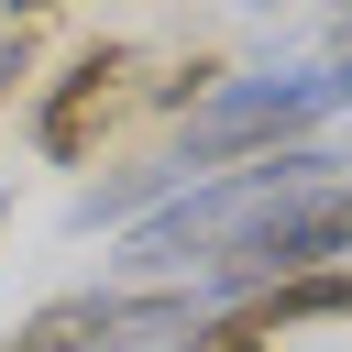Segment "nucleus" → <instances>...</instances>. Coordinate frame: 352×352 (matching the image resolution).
Returning a JSON list of instances; mask_svg holds the SVG:
<instances>
[{
	"mask_svg": "<svg viewBox=\"0 0 352 352\" xmlns=\"http://www.w3.org/2000/svg\"><path fill=\"white\" fill-rule=\"evenodd\" d=\"M0 220H11V209H0Z\"/></svg>",
	"mask_w": 352,
	"mask_h": 352,
	"instance_id": "nucleus-7",
	"label": "nucleus"
},
{
	"mask_svg": "<svg viewBox=\"0 0 352 352\" xmlns=\"http://www.w3.org/2000/svg\"><path fill=\"white\" fill-rule=\"evenodd\" d=\"M341 77H352V66H341V55H319V66H297V77H242V88H209L165 154H176L187 176H220V165H242V154L319 143V132L341 121Z\"/></svg>",
	"mask_w": 352,
	"mask_h": 352,
	"instance_id": "nucleus-1",
	"label": "nucleus"
},
{
	"mask_svg": "<svg viewBox=\"0 0 352 352\" xmlns=\"http://www.w3.org/2000/svg\"><path fill=\"white\" fill-rule=\"evenodd\" d=\"M319 11H341V0H319Z\"/></svg>",
	"mask_w": 352,
	"mask_h": 352,
	"instance_id": "nucleus-6",
	"label": "nucleus"
},
{
	"mask_svg": "<svg viewBox=\"0 0 352 352\" xmlns=\"http://www.w3.org/2000/svg\"><path fill=\"white\" fill-rule=\"evenodd\" d=\"M0 352H99V297H44Z\"/></svg>",
	"mask_w": 352,
	"mask_h": 352,
	"instance_id": "nucleus-3",
	"label": "nucleus"
},
{
	"mask_svg": "<svg viewBox=\"0 0 352 352\" xmlns=\"http://www.w3.org/2000/svg\"><path fill=\"white\" fill-rule=\"evenodd\" d=\"M0 11H11V33H22V22H33V11H55V0H0Z\"/></svg>",
	"mask_w": 352,
	"mask_h": 352,
	"instance_id": "nucleus-5",
	"label": "nucleus"
},
{
	"mask_svg": "<svg viewBox=\"0 0 352 352\" xmlns=\"http://www.w3.org/2000/svg\"><path fill=\"white\" fill-rule=\"evenodd\" d=\"M121 110H132V44H88V55H77V66L33 99V143H44L55 165H77V154H88Z\"/></svg>",
	"mask_w": 352,
	"mask_h": 352,
	"instance_id": "nucleus-2",
	"label": "nucleus"
},
{
	"mask_svg": "<svg viewBox=\"0 0 352 352\" xmlns=\"http://www.w3.org/2000/svg\"><path fill=\"white\" fill-rule=\"evenodd\" d=\"M11 77H33V44L22 33H0V99H11Z\"/></svg>",
	"mask_w": 352,
	"mask_h": 352,
	"instance_id": "nucleus-4",
	"label": "nucleus"
}]
</instances>
